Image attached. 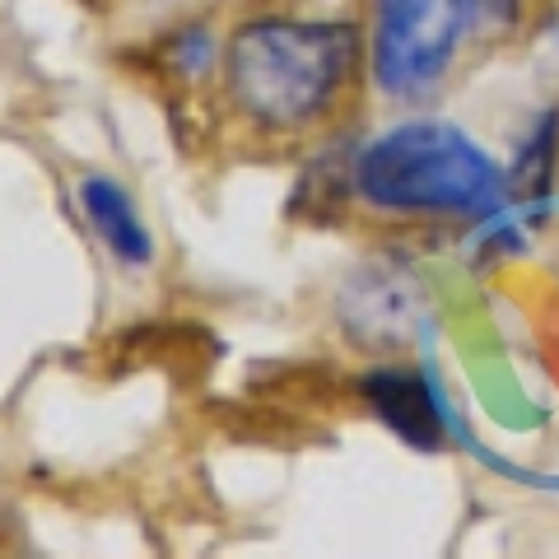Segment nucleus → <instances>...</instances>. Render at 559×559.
Wrapping results in <instances>:
<instances>
[{
  "mask_svg": "<svg viewBox=\"0 0 559 559\" xmlns=\"http://www.w3.org/2000/svg\"><path fill=\"white\" fill-rule=\"evenodd\" d=\"M80 205H84V219L94 224V234L108 242V252L121 257L127 266H145V261L154 257V238L150 229L140 224L131 197L121 191L112 178H84L80 182Z\"/></svg>",
  "mask_w": 559,
  "mask_h": 559,
  "instance_id": "39448f33",
  "label": "nucleus"
},
{
  "mask_svg": "<svg viewBox=\"0 0 559 559\" xmlns=\"http://www.w3.org/2000/svg\"><path fill=\"white\" fill-rule=\"evenodd\" d=\"M471 38L462 0H378L373 5V80L388 98H425Z\"/></svg>",
  "mask_w": 559,
  "mask_h": 559,
  "instance_id": "7ed1b4c3",
  "label": "nucleus"
},
{
  "mask_svg": "<svg viewBox=\"0 0 559 559\" xmlns=\"http://www.w3.org/2000/svg\"><path fill=\"white\" fill-rule=\"evenodd\" d=\"M555 159H559V108H550L536 121L527 145L518 150L513 168L503 173V178H509V191H518V197H527V201L546 197V187L555 178Z\"/></svg>",
  "mask_w": 559,
  "mask_h": 559,
  "instance_id": "0eeeda50",
  "label": "nucleus"
},
{
  "mask_svg": "<svg viewBox=\"0 0 559 559\" xmlns=\"http://www.w3.org/2000/svg\"><path fill=\"white\" fill-rule=\"evenodd\" d=\"M396 271L382 266V271H364V275H349L345 285V299H341V318L349 326L355 341H369V345H388L401 341L415 318H406V304H401V285H392Z\"/></svg>",
  "mask_w": 559,
  "mask_h": 559,
  "instance_id": "423d86ee",
  "label": "nucleus"
},
{
  "mask_svg": "<svg viewBox=\"0 0 559 559\" xmlns=\"http://www.w3.org/2000/svg\"><path fill=\"white\" fill-rule=\"evenodd\" d=\"M355 191L382 215L466 219L495 215L509 197V178L452 121H406L359 150Z\"/></svg>",
  "mask_w": 559,
  "mask_h": 559,
  "instance_id": "f03ea898",
  "label": "nucleus"
},
{
  "mask_svg": "<svg viewBox=\"0 0 559 559\" xmlns=\"http://www.w3.org/2000/svg\"><path fill=\"white\" fill-rule=\"evenodd\" d=\"M462 5L471 14V33H499L522 14V0H462Z\"/></svg>",
  "mask_w": 559,
  "mask_h": 559,
  "instance_id": "6e6552de",
  "label": "nucleus"
},
{
  "mask_svg": "<svg viewBox=\"0 0 559 559\" xmlns=\"http://www.w3.org/2000/svg\"><path fill=\"white\" fill-rule=\"evenodd\" d=\"M359 57L349 20H252L242 24L224 70L242 117L261 131H304L331 112Z\"/></svg>",
  "mask_w": 559,
  "mask_h": 559,
  "instance_id": "f257e3e1",
  "label": "nucleus"
},
{
  "mask_svg": "<svg viewBox=\"0 0 559 559\" xmlns=\"http://www.w3.org/2000/svg\"><path fill=\"white\" fill-rule=\"evenodd\" d=\"M359 396L411 448H443V406L433 382L415 369H373L359 378Z\"/></svg>",
  "mask_w": 559,
  "mask_h": 559,
  "instance_id": "20e7f679",
  "label": "nucleus"
}]
</instances>
